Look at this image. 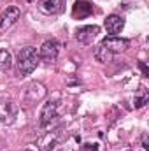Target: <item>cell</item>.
<instances>
[{"label":"cell","instance_id":"1","mask_svg":"<svg viewBox=\"0 0 149 151\" xmlns=\"http://www.w3.org/2000/svg\"><path fill=\"white\" fill-rule=\"evenodd\" d=\"M128 46H130V40H128V39L109 35V37H105L97 47H95V53H93V55H95L97 62H100V63H109V62H112L114 55L126 51Z\"/></svg>","mask_w":149,"mask_h":151},{"label":"cell","instance_id":"2","mask_svg":"<svg viewBox=\"0 0 149 151\" xmlns=\"http://www.w3.org/2000/svg\"><path fill=\"white\" fill-rule=\"evenodd\" d=\"M39 53L35 47L32 46H27L23 49L18 51V56H16V67H18V72L19 76H28L32 74L39 65Z\"/></svg>","mask_w":149,"mask_h":151},{"label":"cell","instance_id":"3","mask_svg":"<svg viewBox=\"0 0 149 151\" xmlns=\"http://www.w3.org/2000/svg\"><path fill=\"white\" fill-rule=\"evenodd\" d=\"M18 116V106L7 97H0V123L12 125Z\"/></svg>","mask_w":149,"mask_h":151},{"label":"cell","instance_id":"4","mask_svg":"<svg viewBox=\"0 0 149 151\" xmlns=\"http://www.w3.org/2000/svg\"><path fill=\"white\" fill-rule=\"evenodd\" d=\"M58 51H60V46L54 39L51 40H46L42 46H40V51H39V60L46 62V63H53L58 56Z\"/></svg>","mask_w":149,"mask_h":151},{"label":"cell","instance_id":"5","mask_svg":"<svg viewBox=\"0 0 149 151\" xmlns=\"http://www.w3.org/2000/svg\"><path fill=\"white\" fill-rule=\"evenodd\" d=\"M18 19H19V9L14 5L7 7L0 16V34H5L9 28H12Z\"/></svg>","mask_w":149,"mask_h":151},{"label":"cell","instance_id":"6","mask_svg":"<svg viewBox=\"0 0 149 151\" xmlns=\"http://www.w3.org/2000/svg\"><path fill=\"white\" fill-rule=\"evenodd\" d=\"M98 34H100V28L97 25H86V27H81V28L75 30V40L88 46V44H91L95 40V37Z\"/></svg>","mask_w":149,"mask_h":151},{"label":"cell","instance_id":"7","mask_svg":"<svg viewBox=\"0 0 149 151\" xmlns=\"http://www.w3.org/2000/svg\"><path fill=\"white\" fill-rule=\"evenodd\" d=\"M95 7L90 0H75L74 7H72V16L75 19H82V18H88L90 14H93Z\"/></svg>","mask_w":149,"mask_h":151},{"label":"cell","instance_id":"8","mask_svg":"<svg viewBox=\"0 0 149 151\" xmlns=\"http://www.w3.org/2000/svg\"><path fill=\"white\" fill-rule=\"evenodd\" d=\"M56 111H58V104L56 102H46L42 111H40V125L42 127L49 125L56 118Z\"/></svg>","mask_w":149,"mask_h":151},{"label":"cell","instance_id":"9","mask_svg":"<svg viewBox=\"0 0 149 151\" xmlns=\"http://www.w3.org/2000/svg\"><path fill=\"white\" fill-rule=\"evenodd\" d=\"M123 27H125V19L121 16H117V14H111L105 19V30H107V34H111L114 37L123 30Z\"/></svg>","mask_w":149,"mask_h":151},{"label":"cell","instance_id":"10","mask_svg":"<svg viewBox=\"0 0 149 151\" xmlns=\"http://www.w3.org/2000/svg\"><path fill=\"white\" fill-rule=\"evenodd\" d=\"M63 7V0H42L39 4V9L44 14H56Z\"/></svg>","mask_w":149,"mask_h":151},{"label":"cell","instance_id":"11","mask_svg":"<svg viewBox=\"0 0 149 151\" xmlns=\"http://www.w3.org/2000/svg\"><path fill=\"white\" fill-rule=\"evenodd\" d=\"M39 86V83H30L28 86H27V91H25V97L34 104V102H37V100H40L42 97H44V93H46V90H44V86L39 90V91H35Z\"/></svg>","mask_w":149,"mask_h":151},{"label":"cell","instance_id":"12","mask_svg":"<svg viewBox=\"0 0 149 151\" xmlns=\"http://www.w3.org/2000/svg\"><path fill=\"white\" fill-rule=\"evenodd\" d=\"M148 100H149L148 90H146V88H139L137 93H135V99H133V106H135V109L144 107V106L148 104Z\"/></svg>","mask_w":149,"mask_h":151},{"label":"cell","instance_id":"13","mask_svg":"<svg viewBox=\"0 0 149 151\" xmlns=\"http://www.w3.org/2000/svg\"><path fill=\"white\" fill-rule=\"evenodd\" d=\"M12 65V56L7 49L0 47V70H7Z\"/></svg>","mask_w":149,"mask_h":151},{"label":"cell","instance_id":"14","mask_svg":"<svg viewBox=\"0 0 149 151\" xmlns=\"http://www.w3.org/2000/svg\"><path fill=\"white\" fill-rule=\"evenodd\" d=\"M81 151H98V146L97 144H91V142H86L81 146Z\"/></svg>","mask_w":149,"mask_h":151},{"label":"cell","instance_id":"15","mask_svg":"<svg viewBox=\"0 0 149 151\" xmlns=\"http://www.w3.org/2000/svg\"><path fill=\"white\" fill-rule=\"evenodd\" d=\"M142 148L148 151L149 150V142H148V134H142Z\"/></svg>","mask_w":149,"mask_h":151},{"label":"cell","instance_id":"16","mask_svg":"<svg viewBox=\"0 0 149 151\" xmlns=\"http://www.w3.org/2000/svg\"><path fill=\"white\" fill-rule=\"evenodd\" d=\"M140 69H142V72H144V76L148 77V67H146V63H140Z\"/></svg>","mask_w":149,"mask_h":151},{"label":"cell","instance_id":"17","mask_svg":"<svg viewBox=\"0 0 149 151\" xmlns=\"http://www.w3.org/2000/svg\"><path fill=\"white\" fill-rule=\"evenodd\" d=\"M25 151H34V150H25Z\"/></svg>","mask_w":149,"mask_h":151}]
</instances>
